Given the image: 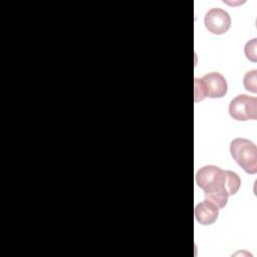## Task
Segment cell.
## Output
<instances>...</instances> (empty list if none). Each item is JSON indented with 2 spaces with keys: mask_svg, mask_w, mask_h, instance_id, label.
Returning a JSON list of instances; mask_svg holds the SVG:
<instances>
[{
  "mask_svg": "<svg viewBox=\"0 0 257 257\" xmlns=\"http://www.w3.org/2000/svg\"><path fill=\"white\" fill-rule=\"evenodd\" d=\"M256 47H257V39L256 38H253V39L249 40L244 46V53H245L246 57L252 62L257 61Z\"/></svg>",
  "mask_w": 257,
  "mask_h": 257,
  "instance_id": "obj_8",
  "label": "cell"
},
{
  "mask_svg": "<svg viewBox=\"0 0 257 257\" xmlns=\"http://www.w3.org/2000/svg\"><path fill=\"white\" fill-rule=\"evenodd\" d=\"M230 154L247 174L257 173V148L253 142L244 138L234 139L230 144Z\"/></svg>",
  "mask_w": 257,
  "mask_h": 257,
  "instance_id": "obj_3",
  "label": "cell"
},
{
  "mask_svg": "<svg viewBox=\"0 0 257 257\" xmlns=\"http://www.w3.org/2000/svg\"><path fill=\"white\" fill-rule=\"evenodd\" d=\"M229 114L239 121L257 119V98L247 94H239L229 103Z\"/></svg>",
  "mask_w": 257,
  "mask_h": 257,
  "instance_id": "obj_4",
  "label": "cell"
},
{
  "mask_svg": "<svg viewBox=\"0 0 257 257\" xmlns=\"http://www.w3.org/2000/svg\"><path fill=\"white\" fill-rule=\"evenodd\" d=\"M196 183L204 191L205 200L219 209L227 205L228 198L235 195L241 186L240 177L235 172L224 171L214 165L200 168L196 173Z\"/></svg>",
  "mask_w": 257,
  "mask_h": 257,
  "instance_id": "obj_1",
  "label": "cell"
},
{
  "mask_svg": "<svg viewBox=\"0 0 257 257\" xmlns=\"http://www.w3.org/2000/svg\"><path fill=\"white\" fill-rule=\"evenodd\" d=\"M195 101H201L206 97H223L228 90L226 78L219 72H209L202 78H195L194 81Z\"/></svg>",
  "mask_w": 257,
  "mask_h": 257,
  "instance_id": "obj_2",
  "label": "cell"
},
{
  "mask_svg": "<svg viewBox=\"0 0 257 257\" xmlns=\"http://www.w3.org/2000/svg\"><path fill=\"white\" fill-rule=\"evenodd\" d=\"M243 85L246 90L253 93L257 92V70L253 69L245 73L243 77Z\"/></svg>",
  "mask_w": 257,
  "mask_h": 257,
  "instance_id": "obj_7",
  "label": "cell"
},
{
  "mask_svg": "<svg viewBox=\"0 0 257 257\" xmlns=\"http://www.w3.org/2000/svg\"><path fill=\"white\" fill-rule=\"evenodd\" d=\"M204 24L212 34L221 35L231 27V17L227 11L221 8H212L207 11L204 17Z\"/></svg>",
  "mask_w": 257,
  "mask_h": 257,
  "instance_id": "obj_5",
  "label": "cell"
},
{
  "mask_svg": "<svg viewBox=\"0 0 257 257\" xmlns=\"http://www.w3.org/2000/svg\"><path fill=\"white\" fill-rule=\"evenodd\" d=\"M195 218L201 225L213 224L219 216V208L208 200H204L195 207Z\"/></svg>",
  "mask_w": 257,
  "mask_h": 257,
  "instance_id": "obj_6",
  "label": "cell"
}]
</instances>
